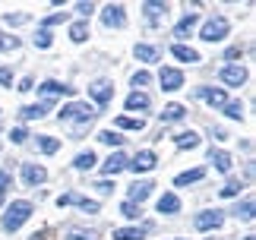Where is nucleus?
Listing matches in <instances>:
<instances>
[{"label": "nucleus", "instance_id": "f257e3e1", "mask_svg": "<svg viewBox=\"0 0 256 240\" xmlns=\"http://www.w3.org/2000/svg\"><path fill=\"white\" fill-rule=\"evenodd\" d=\"M28 218H32V202H26V199H19V202H13L10 206V212L4 215V231H19Z\"/></svg>", "mask_w": 256, "mask_h": 240}, {"label": "nucleus", "instance_id": "f03ea898", "mask_svg": "<svg viewBox=\"0 0 256 240\" xmlns=\"http://www.w3.org/2000/svg\"><path fill=\"white\" fill-rule=\"evenodd\" d=\"M228 35V19H222V16H215V19H209V22L202 26V42H222V38Z\"/></svg>", "mask_w": 256, "mask_h": 240}, {"label": "nucleus", "instance_id": "7ed1b4c3", "mask_svg": "<svg viewBox=\"0 0 256 240\" xmlns=\"http://www.w3.org/2000/svg\"><path fill=\"white\" fill-rule=\"evenodd\" d=\"M102 22H104L108 28H120V26H126L124 6H120V4H108V6L102 10Z\"/></svg>", "mask_w": 256, "mask_h": 240}, {"label": "nucleus", "instance_id": "20e7f679", "mask_svg": "<svg viewBox=\"0 0 256 240\" xmlns=\"http://www.w3.org/2000/svg\"><path fill=\"white\" fill-rule=\"evenodd\" d=\"M92 104H82V102H73V104H64L60 120H92Z\"/></svg>", "mask_w": 256, "mask_h": 240}, {"label": "nucleus", "instance_id": "39448f33", "mask_svg": "<svg viewBox=\"0 0 256 240\" xmlns=\"http://www.w3.org/2000/svg\"><path fill=\"white\" fill-rule=\"evenodd\" d=\"M158 79H162L164 92H177V88L184 86V73H180V70H171V66H164L162 73H158Z\"/></svg>", "mask_w": 256, "mask_h": 240}, {"label": "nucleus", "instance_id": "423d86ee", "mask_svg": "<svg viewBox=\"0 0 256 240\" xmlns=\"http://www.w3.org/2000/svg\"><path fill=\"white\" fill-rule=\"evenodd\" d=\"M222 222H224V215L222 212H200L193 218V224L200 228V231H212V228H222Z\"/></svg>", "mask_w": 256, "mask_h": 240}, {"label": "nucleus", "instance_id": "0eeeda50", "mask_svg": "<svg viewBox=\"0 0 256 240\" xmlns=\"http://www.w3.org/2000/svg\"><path fill=\"white\" fill-rule=\"evenodd\" d=\"M218 79L224 86H244V82H247V70H244V66H224L218 73Z\"/></svg>", "mask_w": 256, "mask_h": 240}, {"label": "nucleus", "instance_id": "6e6552de", "mask_svg": "<svg viewBox=\"0 0 256 240\" xmlns=\"http://www.w3.org/2000/svg\"><path fill=\"white\" fill-rule=\"evenodd\" d=\"M88 95H92L98 104H108V102H111V95H114V86L104 82V79H98V82L88 86Z\"/></svg>", "mask_w": 256, "mask_h": 240}, {"label": "nucleus", "instance_id": "1a4fd4ad", "mask_svg": "<svg viewBox=\"0 0 256 240\" xmlns=\"http://www.w3.org/2000/svg\"><path fill=\"white\" fill-rule=\"evenodd\" d=\"M22 180H26L28 186H38V184H44V180H48V171H44L42 164H26L22 168Z\"/></svg>", "mask_w": 256, "mask_h": 240}, {"label": "nucleus", "instance_id": "9d476101", "mask_svg": "<svg viewBox=\"0 0 256 240\" xmlns=\"http://www.w3.org/2000/svg\"><path fill=\"white\" fill-rule=\"evenodd\" d=\"M146 19H149L152 26H162L164 19H168V4H146Z\"/></svg>", "mask_w": 256, "mask_h": 240}, {"label": "nucleus", "instance_id": "9b49d317", "mask_svg": "<svg viewBox=\"0 0 256 240\" xmlns=\"http://www.w3.org/2000/svg\"><path fill=\"white\" fill-rule=\"evenodd\" d=\"M38 92L44 98H57V95H73V86H60V82H54V79H48V82L38 86Z\"/></svg>", "mask_w": 256, "mask_h": 240}, {"label": "nucleus", "instance_id": "f8f14e48", "mask_svg": "<svg viewBox=\"0 0 256 240\" xmlns=\"http://www.w3.org/2000/svg\"><path fill=\"white\" fill-rule=\"evenodd\" d=\"M126 164H130V162H126V155H124V152H114V155L102 164V174H108V177H111V174H120Z\"/></svg>", "mask_w": 256, "mask_h": 240}, {"label": "nucleus", "instance_id": "ddd939ff", "mask_svg": "<svg viewBox=\"0 0 256 240\" xmlns=\"http://www.w3.org/2000/svg\"><path fill=\"white\" fill-rule=\"evenodd\" d=\"M126 168H133L136 174H140V171H152V168H155V152H140Z\"/></svg>", "mask_w": 256, "mask_h": 240}, {"label": "nucleus", "instance_id": "4468645a", "mask_svg": "<svg viewBox=\"0 0 256 240\" xmlns=\"http://www.w3.org/2000/svg\"><path fill=\"white\" fill-rule=\"evenodd\" d=\"M200 95H202L212 108H224V104H228V95H224L222 88H200Z\"/></svg>", "mask_w": 256, "mask_h": 240}, {"label": "nucleus", "instance_id": "2eb2a0df", "mask_svg": "<svg viewBox=\"0 0 256 240\" xmlns=\"http://www.w3.org/2000/svg\"><path fill=\"white\" fill-rule=\"evenodd\" d=\"M149 193H152V184L140 180V184L130 186V202H142V199H149Z\"/></svg>", "mask_w": 256, "mask_h": 240}, {"label": "nucleus", "instance_id": "dca6fc26", "mask_svg": "<svg viewBox=\"0 0 256 240\" xmlns=\"http://www.w3.org/2000/svg\"><path fill=\"white\" fill-rule=\"evenodd\" d=\"M171 54H174L177 60H184V64H196V60H200V54H196L193 48H186V44H174Z\"/></svg>", "mask_w": 256, "mask_h": 240}, {"label": "nucleus", "instance_id": "f3484780", "mask_svg": "<svg viewBox=\"0 0 256 240\" xmlns=\"http://www.w3.org/2000/svg\"><path fill=\"white\" fill-rule=\"evenodd\" d=\"M177 208H180V199H177L174 193H164V196L158 199V212H164V215H174Z\"/></svg>", "mask_w": 256, "mask_h": 240}, {"label": "nucleus", "instance_id": "a211bd4d", "mask_svg": "<svg viewBox=\"0 0 256 240\" xmlns=\"http://www.w3.org/2000/svg\"><path fill=\"white\" fill-rule=\"evenodd\" d=\"M152 102H149V95H142V92H133L130 98H126V111H146Z\"/></svg>", "mask_w": 256, "mask_h": 240}, {"label": "nucleus", "instance_id": "6ab92c4d", "mask_svg": "<svg viewBox=\"0 0 256 240\" xmlns=\"http://www.w3.org/2000/svg\"><path fill=\"white\" fill-rule=\"evenodd\" d=\"M193 26H196V16L193 13H186L180 22H177V28H174V35L177 38H190V32H193Z\"/></svg>", "mask_w": 256, "mask_h": 240}, {"label": "nucleus", "instance_id": "aec40b11", "mask_svg": "<svg viewBox=\"0 0 256 240\" xmlns=\"http://www.w3.org/2000/svg\"><path fill=\"white\" fill-rule=\"evenodd\" d=\"M209 158H212V164L218 168L222 174H228V171H231V155H228V152H215V148H212V155H209Z\"/></svg>", "mask_w": 256, "mask_h": 240}, {"label": "nucleus", "instance_id": "412c9836", "mask_svg": "<svg viewBox=\"0 0 256 240\" xmlns=\"http://www.w3.org/2000/svg\"><path fill=\"white\" fill-rule=\"evenodd\" d=\"M174 142H177V148H196V146H200V136L190 130V133H177Z\"/></svg>", "mask_w": 256, "mask_h": 240}, {"label": "nucleus", "instance_id": "4be33fe9", "mask_svg": "<svg viewBox=\"0 0 256 240\" xmlns=\"http://www.w3.org/2000/svg\"><path fill=\"white\" fill-rule=\"evenodd\" d=\"M142 228H117L114 231V240H142Z\"/></svg>", "mask_w": 256, "mask_h": 240}, {"label": "nucleus", "instance_id": "5701e85b", "mask_svg": "<svg viewBox=\"0 0 256 240\" xmlns=\"http://www.w3.org/2000/svg\"><path fill=\"white\" fill-rule=\"evenodd\" d=\"M202 177H206V171H202V168H196V171L180 174V177L174 180V184H177V186H190V184H196V180H202Z\"/></svg>", "mask_w": 256, "mask_h": 240}, {"label": "nucleus", "instance_id": "b1692460", "mask_svg": "<svg viewBox=\"0 0 256 240\" xmlns=\"http://www.w3.org/2000/svg\"><path fill=\"white\" fill-rule=\"evenodd\" d=\"M22 120H38V117H44L48 114V104H28V108H22Z\"/></svg>", "mask_w": 256, "mask_h": 240}, {"label": "nucleus", "instance_id": "393cba45", "mask_svg": "<svg viewBox=\"0 0 256 240\" xmlns=\"http://www.w3.org/2000/svg\"><path fill=\"white\" fill-rule=\"evenodd\" d=\"M136 57L146 60V64H152V60H158V51H155L152 44H136Z\"/></svg>", "mask_w": 256, "mask_h": 240}, {"label": "nucleus", "instance_id": "a878e982", "mask_svg": "<svg viewBox=\"0 0 256 240\" xmlns=\"http://www.w3.org/2000/svg\"><path fill=\"white\" fill-rule=\"evenodd\" d=\"M38 146H42V152H44V155H54L57 148H60V142H57L54 136H38Z\"/></svg>", "mask_w": 256, "mask_h": 240}, {"label": "nucleus", "instance_id": "bb28decb", "mask_svg": "<svg viewBox=\"0 0 256 240\" xmlns=\"http://www.w3.org/2000/svg\"><path fill=\"white\" fill-rule=\"evenodd\" d=\"M184 114H186V111H184V104H177V102H174V104H168V108L162 111V120H180Z\"/></svg>", "mask_w": 256, "mask_h": 240}, {"label": "nucleus", "instance_id": "cd10ccee", "mask_svg": "<svg viewBox=\"0 0 256 240\" xmlns=\"http://www.w3.org/2000/svg\"><path fill=\"white\" fill-rule=\"evenodd\" d=\"M114 124H117V126H124V130H142V126H146V120H142V117H140V120H136V117H117Z\"/></svg>", "mask_w": 256, "mask_h": 240}, {"label": "nucleus", "instance_id": "c85d7f7f", "mask_svg": "<svg viewBox=\"0 0 256 240\" xmlns=\"http://www.w3.org/2000/svg\"><path fill=\"white\" fill-rule=\"evenodd\" d=\"M70 38H73L76 44H82L86 38H88V26H86V22H76V26L70 28Z\"/></svg>", "mask_w": 256, "mask_h": 240}, {"label": "nucleus", "instance_id": "c756f323", "mask_svg": "<svg viewBox=\"0 0 256 240\" xmlns=\"http://www.w3.org/2000/svg\"><path fill=\"white\" fill-rule=\"evenodd\" d=\"M98 139H102L104 146H120V142H124V136H117L114 130H102V133H98Z\"/></svg>", "mask_w": 256, "mask_h": 240}, {"label": "nucleus", "instance_id": "7c9ffc66", "mask_svg": "<svg viewBox=\"0 0 256 240\" xmlns=\"http://www.w3.org/2000/svg\"><path fill=\"white\" fill-rule=\"evenodd\" d=\"M76 168H80V171H88V168L95 164V155L92 152H82V155H76V162H73Z\"/></svg>", "mask_w": 256, "mask_h": 240}, {"label": "nucleus", "instance_id": "2f4dec72", "mask_svg": "<svg viewBox=\"0 0 256 240\" xmlns=\"http://www.w3.org/2000/svg\"><path fill=\"white\" fill-rule=\"evenodd\" d=\"M16 48H19L16 35H0V51H16Z\"/></svg>", "mask_w": 256, "mask_h": 240}, {"label": "nucleus", "instance_id": "473e14b6", "mask_svg": "<svg viewBox=\"0 0 256 240\" xmlns=\"http://www.w3.org/2000/svg\"><path fill=\"white\" fill-rule=\"evenodd\" d=\"M224 114H228V117H234V120H240V117H244V108H240V102H228V104H224Z\"/></svg>", "mask_w": 256, "mask_h": 240}, {"label": "nucleus", "instance_id": "72a5a7b5", "mask_svg": "<svg viewBox=\"0 0 256 240\" xmlns=\"http://www.w3.org/2000/svg\"><path fill=\"white\" fill-rule=\"evenodd\" d=\"M238 218H244V222H250V218H253V199H247V202L238 206Z\"/></svg>", "mask_w": 256, "mask_h": 240}, {"label": "nucleus", "instance_id": "f704fd0d", "mask_svg": "<svg viewBox=\"0 0 256 240\" xmlns=\"http://www.w3.org/2000/svg\"><path fill=\"white\" fill-rule=\"evenodd\" d=\"M35 48H51V32H48V28H42V32L35 35Z\"/></svg>", "mask_w": 256, "mask_h": 240}, {"label": "nucleus", "instance_id": "c9c22d12", "mask_svg": "<svg viewBox=\"0 0 256 240\" xmlns=\"http://www.w3.org/2000/svg\"><path fill=\"white\" fill-rule=\"evenodd\" d=\"M120 212H124L126 218H140V212H142V208L136 206V202H124V206H120Z\"/></svg>", "mask_w": 256, "mask_h": 240}, {"label": "nucleus", "instance_id": "e433bc0d", "mask_svg": "<svg viewBox=\"0 0 256 240\" xmlns=\"http://www.w3.org/2000/svg\"><path fill=\"white\" fill-rule=\"evenodd\" d=\"M26 22H28V16H26V13H16V16L10 13V16H6V26H26Z\"/></svg>", "mask_w": 256, "mask_h": 240}, {"label": "nucleus", "instance_id": "4c0bfd02", "mask_svg": "<svg viewBox=\"0 0 256 240\" xmlns=\"http://www.w3.org/2000/svg\"><path fill=\"white\" fill-rule=\"evenodd\" d=\"M238 193H240V184H234V180H231L228 186H222V196L224 199H231V196H238Z\"/></svg>", "mask_w": 256, "mask_h": 240}, {"label": "nucleus", "instance_id": "58836bf2", "mask_svg": "<svg viewBox=\"0 0 256 240\" xmlns=\"http://www.w3.org/2000/svg\"><path fill=\"white\" fill-rule=\"evenodd\" d=\"M76 206H80L82 212H88V215H95V212H98V202H92V199H80Z\"/></svg>", "mask_w": 256, "mask_h": 240}, {"label": "nucleus", "instance_id": "ea45409f", "mask_svg": "<svg viewBox=\"0 0 256 240\" xmlns=\"http://www.w3.org/2000/svg\"><path fill=\"white\" fill-rule=\"evenodd\" d=\"M73 202H80V196H76V193H64L60 199H57V206H60V208L64 206H73Z\"/></svg>", "mask_w": 256, "mask_h": 240}, {"label": "nucleus", "instance_id": "a19ab883", "mask_svg": "<svg viewBox=\"0 0 256 240\" xmlns=\"http://www.w3.org/2000/svg\"><path fill=\"white\" fill-rule=\"evenodd\" d=\"M149 82H152V76L146 73V70H142V73H136V76H133V86H140V88H142V86H149Z\"/></svg>", "mask_w": 256, "mask_h": 240}, {"label": "nucleus", "instance_id": "79ce46f5", "mask_svg": "<svg viewBox=\"0 0 256 240\" xmlns=\"http://www.w3.org/2000/svg\"><path fill=\"white\" fill-rule=\"evenodd\" d=\"M26 136H28V133H26L22 126H16L13 133H10V139H13V142H26Z\"/></svg>", "mask_w": 256, "mask_h": 240}, {"label": "nucleus", "instance_id": "37998d69", "mask_svg": "<svg viewBox=\"0 0 256 240\" xmlns=\"http://www.w3.org/2000/svg\"><path fill=\"white\" fill-rule=\"evenodd\" d=\"M64 19H66V13H54V16L44 19V26H57V22H64Z\"/></svg>", "mask_w": 256, "mask_h": 240}, {"label": "nucleus", "instance_id": "c03bdc74", "mask_svg": "<svg viewBox=\"0 0 256 240\" xmlns=\"http://www.w3.org/2000/svg\"><path fill=\"white\" fill-rule=\"evenodd\" d=\"M0 82H4V86H10V82H13V73H10L6 66H0Z\"/></svg>", "mask_w": 256, "mask_h": 240}, {"label": "nucleus", "instance_id": "a18cd8bd", "mask_svg": "<svg viewBox=\"0 0 256 240\" xmlns=\"http://www.w3.org/2000/svg\"><path fill=\"white\" fill-rule=\"evenodd\" d=\"M95 234H86V231H70V240H92Z\"/></svg>", "mask_w": 256, "mask_h": 240}, {"label": "nucleus", "instance_id": "49530a36", "mask_svg": "<svg viewBox=\"0 0 256 240\" xmlns=\"http://www.w3.org/2000/svg\"><path fill=\"white\" fill-rule=\"evenodd\" d=\"M95 186H98V193H104V196H108V193H111V190H114L111 184H108V180H98V184H95Z\"/></svg>", "mask_w": 256, "mask_h": 240}, {"label": "nucleus", "instance_id": "de8ad7c7", "mask_svg": "<svg viewBox=\"0 0 256 240\" xmlns=\"http://www.w3.org/2000/svg\"><path fill=\"white\" fill-rule=\"evenodd\" d=\"M76 10H80L82 16H88V13H92V10H95V4H76Z\"/></svg>", "mask_w": 256, "mask_h": 240}, {"label": "nucleus", "instance_id": "09e8293b", "mask_svg": "<svg viewBox=\"0 0 256 240\" xmlns=\"http://www.w3.org/2000/svg\"><path fill=\"white\" fill-rule=\"evenodd\" d=\"M35 82H32V79H22V82H19V92H28V88H32Z\"/></svg>", "mask_w": 256, "mask_h": 240}, {"label": "nucleus", "instance_id": "8fccbe9b", "mask_svg": "<svg viewBox=\"0 0 256 240\" xmlns=\"http://www.w3.org/2000/svg\"><path fill=\"white\" fill-rule=\"evenodd\" d=\"M32 240H51V231H38V234H32Z\"/></svg>", "mask_w": 256, "mask_h": 240}, {"label": "nucleus", "instance_id": "3c124183", "mask_svg": "<svg viewBox=\"0 0 256 240\" xmlns=\"http://www.w3.org/2000/svg\"><path fill=\"white\" fill-rule=\"evenodd\" d=\"M240 54H244V51H240V48H231V51H228V60H238Z\"/></svg>", "mask_w": 256, "mask_h": 240}, {"label": "nucleus", "instance_id": "603ef678", "mask_svg": "<svg viewBox=\"0 0 256 240\" xmlns=\"http://www.w3.org/2000/svg\"><path fill=\"white\" fill-rule=\"evenodd\" d=\"M6 184H10V174L0 171V190H6Z\"/></svg>", "mask_w": 256, "mask_h": 240}, {"label": "nucleus", "instance_id": "864d4df0", "mask_svg": "<svg viewBox=\"0 0 256 240\" xmlns=\"http://www.w3.org/2000/svg\"><path fill=\"white\" fill-rule=\"evenodd\" d=\"M0 206H4V190H0Z\"/></svg>", "mask_w": 256, "mask_h": 240}, {"label": "nucleus", "instance_id": "5fc2aeb1", "mask_svg": "<svg viewBox=\"0 0 256 240\" xmlns=\"http://www.w3.org/2000/svg\"><path fill=\"white\" fill-rule=\"evenodd\" d=\"M206 240H218V237H206Z\"/></svg>", "mask_w": 256, "mask_h": 240}, {"label": "nucleus", "instance_id": "6e6d98bb", "mask_svg": "<svg viewBox=\"0 0 256 240\" xmlns=\"http://www.w3.org/2000/svg\"><path fill=\"white\" fill-rule=\"evenodd\" d=\"M244 240H253V237H244Z\"/></svg>", "mask_w": 256, "mask_h": 240}, {"label": "nucleus", "instance_id": "4d7b16f0", "mask_svg": "<svg viewBox=\"0 0 256 240\" xmlns=\"http://www.w3.org/2000/svg\"><path fill=\"white\" fill-rule=\"evenodd\" d=\"M177 240H184V237H177Z\"/></svg>", "mask_w": 256, "mask_h": 240}]
</instances>
